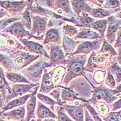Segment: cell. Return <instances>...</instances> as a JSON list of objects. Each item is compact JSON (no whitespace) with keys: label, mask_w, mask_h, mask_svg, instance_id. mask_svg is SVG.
<instances>
[{"label":"cell","mask_w":121,"mask_h":121,"mask_svg":"<svg viewBox=\"0 0 121 121\" xmlns=\"http://www.w3.org/2000/svg\"><path fill=\"white\" fill-rule=\"evenodd\" d=\"M25 116H26L25 105L2 112L0 114L1 119L10 121H25Z\"/></svg>","instance_id":"obj_16"},{"label":"cell","mask_w":121,"mask_h":121,"mask_svg":"<svg viewBox=\"0 0 121 121\" xmlns=\"http://www.w3.org/2000/svg\"><path fill=\"white\" fill-rule=\"evenodd\" d=\"M42 121H56V120L53 119V118H45V119L42 120Z\"/></svg>","instance_id":"obj_56"},{"label":"cell","mask_w":121,"mask_h":121,"mask_svg":"<svg viewBox=\"0 0 121 121\" xmlns=\"http://www.w3.org/2000/svg\"><path fill=\"white\" fill-rule=\"evenodd\" d=\"M104 39V38H103ZM103 39H98L95 40H86L82 41L78 45L76 50L75 51L73 55L84 54L88 55L92 51H98L103 44Z\"/></svg>","instance_id":"obj_12"},{"label":"cell","mask_w":121,"mask_h":121,"mask_svg":"<svg viewBox=\"0 0 121 121\" xmlns=\"http://www.w3.org/2000/svg\"><path fill=\"white\" fill-rule=\"evenodd\" d=\"M31 95H32V93H26V94H25V95H24L22 96L15 98L10 100L9 103H7L5 104V106L3 108V109L0 112V113H2V112L10 110V109H14V108H17V107L24 105L26 103V102L28 101V99L30 98Z\"/></svg>","instance_id":"obj_25"},{"label":"cell","mask_w":121,"mask_h":121,"mask_svg":"<svg viewBox=\"0 0 121 121\" xmlns=\"http://www.w3.org/2000/svg\"><path fill=\"white\" fill-rule=\"evenodd\" d=\"M9 56L13 60L15 72H19L21 70L34 62L40 57L39 55L30 53L26 51H19Z\"/></svg>","instance_id":"obj_5"},{"label":"cell","mask_w":121,"mask_h":121,"mask_svg":"<svg viewBox=\"0 0 121 121\" xmlns=\"http://www.w3.org/2000/svg\"><path fill=\"white\" fill-rule=\"evenodd\" d=\"M87 60V55L84 54L72 55L66 57V73L62 81V86H68L69 83L76 78L86 77V72L84 70V67Z\"/></svg>","instance_id":"obj_1"},{"label":"cell","mask_w":121,"mask_h":121,"mask_svg":"<svg viewBox=\"0 0 121 121\" xmlns=\"http://www.w3.org/2000/svg\"><path fill=\"white\" fill-rule=\"evenodd\" d=\"M55 112L57 116L56 121H74L66 113L62 106L56 105L55 107Z\"/></svg>","instance_id":"obj_38"},{"label":"cell","mask_w":121,"mask_h":121,"mask_svg":"<svg viewBox=\"0 0 121 121\" xmlns=\"http://www.w3.org/2000/svg\"><path fill=\"white\" fill-rule=\"evenodd\" d=\"M37 87L35 90L32 92L30 98L26 103V116L25 121H30L32 119L35 118V109L37 104V93L39 90Z\"/></svg>","instance_id":"obj_20"},{"label":"cell","mask_w":121,"mask_h":121,"mask_svg":"<svg viewBox=\"0 0 121 121\" xmlns=\"http://www.w3.org/2000/svg\"><path fill=\"white\" fill-rule=\"evenodd\" d=\"M120 11H121V9L116 10H107L98 7V8H93L89 15L91 16L93 18L101 19L107 18L110 15H112L115 13H117Z\"/></svg>","instance_id":"obj_26"},{"label":"cell","mask_w":121,"mask_h":121,"mask_svg":"<svg viewBox=\"0 0 121 121\" xmlns=\"http://www.w3.org/2000/svg\"><path fill=\"white\" fill-rule=\"evenodd\" d=\"M26 4V6L28 9L30 10L33 6V4H34V0H24Z\"/></svg>","instance_id":"obj_53"},{"label":"cell","mask_w":121,"mask_h":121,"mask_svg":"<svg viewBox=\"0 0 121 121\" xmlns=\"http://www.w3.org/2000/svg\"><path fill=\"white\" fill-rule=\"evenodd\" d=\"M98 52H99V53H107L110 54L112 57H116L117 56L116 50L104 38L103 39L102 46H101L100 50Z\"/></svg>","instance_id":"obj_36"},{"label":"cell","mask_w":121,"mask_h":121,"mask_svg":"<svg viewBox=\"0 0 121 121\" xmlns=\"http://www.w3.org/2000/svg\"><path fill=\"white\" fill-rule=\"evenodd\" d=\"M73 39L76 40H95L103 38L98 33L91 28H78V32Z\"/></svg>","instance_id":"obj_24"},{"label":"cell","mask_w":121,"mask_h":121,"mask_svg":"<svg viewBox=\"0 0 121 121\" xmlns=\"http://www.w3.org/2000/svg\"><path fill=\"white\" fill-rule=\"evenodd\" d=\"M4 1H22V0H4Z\"/></svg>","instance_id":"obj_57"},{"label":"cell","mask_w":121,"mask_h":121,"mask_svg":"<svg viewBox=\"0 0 121 121\" xmlns=\"http://www.w3.org/2000/svg\"><path fill=\"white\" fill-rule=\"evenodd\" d=\"M110 111L111 112H116L118 109H121V98H118L117 100L110 104Z\"/></svg>","instance_id":"obj_46"},{"label":"cell","mask_w":121,"mask_h":121,"mask_svg":"<svg viewBox=\"0 0 121 121\" xmlns=\"http://www.w3.org/2000/svg\"><path fill=\"white\" fill-rule=\"evenodd\" d=\"M1 121H6V120H2V119H1Z\"/></svg>","instance_id":"obj_58"},{"label":"cell","mask_w":121,"mask_h":121,"mask_svg":"<svg viewBox=\"0 0 121 121\" xmlns=\"http://www.w3.org/2000/svg\"><path fill=\"white\" fill-rule=\"evenodd\" d=\"M20 21L24 28L28 31H30L32 27V19H31V13L30 10L26 7L24 10L21 14V19Z\"/></svg>","instance_id":"obj_34"},{"label":"cell","mask_w":121,"mask_h":121,"mask_svg":"<svg viewBox=\"0 0 121 121\" xmlns=\"http://www.w3.org/2000/svg\"><path fill=\"white\" fill-rule=\"evenodd\" d=\"M107 25H108L107 18L97 19L91 24V28L96 31L97 33H98L103 38H104Z\"/></svg>","instance_id":"obj_29"},{"label":"cell","mask_w":121,"mask_h":121,"mask_svg":"<svg viewBox=\"0 0 121 121\" xmlns=\"http://www.w3.org/2000/svg\"><path fill=\"white\" fill-rule=\"evenodd\" d=\"M102 8L107 10H116L121 9V2L119 0H105Z\"/></svg>","instance_id":"obj_42"},{"label":"cell","mask_w":121,"mask_h":121,"mask_svg":"<svg viewBox=\"0 0 121 121\" xmlns=\"http://www.w3.org/2000/svg\"><path fill=\"white\" fill-rule=\"evenodd\" d=\"M93 73H94L93 75V81L94 82L93 84H100L101 83H103V81H104L105 79L107 70L98 69Z\"/></svg>","instance_id":"obj_40"},{"label":"cell","mask_w":121,"mask_h":121,"mask_svg":"<svg viewBox=\"0 0 121 121\" xmlns=\"http://www.w3.org/2000/svg\"><path fill=\"white\" fill-rule=\"evenodd\" d=\"M48 94H49L50 97L52 98L53 99H54L55 100H56L57 103H59L60 106H61L60 105V88L59 86L58 87H56L55 89H53L52 91H51Z\"/></svg>","instance_id":"obj_44"},{"label":"cell","mask_w":121,"mask_h":121,"mask_svg":"<svg viewBox=\"0 0 121 121\" xmlns=\"http://www.w3.org/2000/svg\"><path fill=\"white\" fill-rule=\"evenodd\" d=\"M0 66L6 71H15L13 60L9 55L0 53Z\"/></svg>","instance_id":"obj_30"},{"label":"cell","mask_w":121,"mask_h":121,"mask_svg":"<svg viewBox=\"0 0 121 121\" xmlns=\"http://www.w3.org/2000/svg\"><path fill=\"white\" fill-rule=\"evenodd\" d=\"M10 89V83L6 80L5 71L0 66V91L6 98L8 91Z\"/></svg>","instance_id":"obj_33"},{"label":"cell","mask_w":121,"mask_h":121,"mask_svg":"<svg viewBox=\"0 0 121 121\" xmlns=\"http://www.w3.org/2000/svg\"><path fill=\"white\" fill-rule=\"evenodd\" d=\"M37 98L44 104H46V106L48 107L52 112H55V107L56 105H60L59 103L54 99L44 93H37Z\"/></svg>","instance_id":"obj_32"},{"label":"cell","mask_w":121,"mask_h":121,"mask_svg":"<svg viewBox=\"0 0 121 121\" xmlns=\"http://www.w3.org/2000/svg\"><path fill=\"white\" fill-rule=\"evenodd\" d=\"M39 86V83H30V84H10V89L8 91L5 104L10 100L22 96L26 93H32L37 87Z\"/></svg>","instance_id":"obj_6"},{"label":"cell","mask_w":121,"mask_h":121,"mask_svg":"<svg viewBox=\"0 0 121 121\" xmlns=\"http://www.w3.org/2000/svg\"><path fill=\"white\" fill-rule=\"evenodd\" d=\"M103 121H120L116 112H110L108 115L103 118Z\"/></svg>","instance_id":"obj_45"},{"label":"cell","mask_w":121,"mask_h":121,"mask_svg":"<svg viewBox=\"0 0 121 121\" xmlns=\"http://www.w3.org/2000/svg\"><path fill=\"white\" fill-rule=\"evenodd\" d=\"M5 102H6V97L0 92V112L4 107V106H5Z\"/></svg>","instance_id":"obj_48"},{"label":"cell","mask_w":121,"mask_h":121,"mask_svg":"<svg viewBox=\"0 0 121 121\" xmlns=\"http://www.w3.org/2000/svg\"><path fill=\"white\" fill-rule=\"evenodd\" d=\"M62 28V31L64 34L72 38H73L78 32V28L77 27H75L73 25L67 24L63 25V27Z\"/></svg>","instance_id":"obj_41"},{"label":"cell","mask_w":121,"mask_h":121,"mask_svg":"<svg viewBox=\"0 0 121 121\" xmlns=\"http://www.w3.org/2000/svg\"><path fill=\"white\" fill-rule=\"evenodd\" d=\"M35 118H33V119H32L30 121H35Z\"/></svg>","instance_id":"obj_59"},{"label":"cell","mask_w":121,"mask_h":121,"mask_svg":"<svg viewBox=\"0 0 121 121\" xmlns=\"http://www.w3.org/2000/svg\"><path fill=\"white\" fill-rule=\"evenodd\" d=\"M68 86L72 89L81 98L88 100L91 97L92 88L84 77H78L73 79Z\"/></svg>","instance_id":"obj_8"},{"label":"cell","mask_w":121,"mask_h":121,"mask_svg":"<svg viewBox=\"0 0 121 121\" xmlns=\"http://www.w3.org/2000/svg\"><path fill=\"white\" fill-rule=\"evenodd\" d=\"M86 1L87 3H89V4H91L93 6H95L99 7L98 3V0H86Z\"/></svg>","instance_id":"obj_54"},{"label":"cell","mask_w":121,"mask_h":121,"mask_svg":"<svg viewBox=\"0 0 121 121\" xmlns=\"http://www.w3.org/2000/svg\"><path fill=\"white\" fill-rule=\"evenodd\" d=\"M59 87L60 88V105L62 106L63 104H67V103H72L76 100L81 101L83 103L87 102V100L80 98L78 94L74 91L71 89L69 86H65L62 85H60Z\"/></svg>","instance_id":"obj_17"},{"label":"cell","mask_w":121,"mask_h":121,"mask_svg":"<svg viewBox=\"0 0 121 121\" xmlns=\"http://www.w3.org/2000/svg\"><path fill=\"white\" fill-rule=\"evenodd\" d=\"M19 41L25 47L26 51L29 52L30 53L43 56L47 59H48L49 56L47 52V50L44 45L36 42L30 41L26 39H19Z\"/></svg>","instance_id":"obj_14"},{"label":"cell","mask_w":121,"mask_h":121,"mask_svg":"<svg viewBox=\"0 0 121 121\" xmlns=\"http://www.w3.org/2000/svg\"><path fill=\"white\" fill-rule=\"evenodd\" d=\"M117 49V56L115 57V59L116 60V62H118V64L121 66V48H118Z\"/></svg>","instance_id":"obj_49"},{"label":"cell","mask_w":121,"mask_h":121,"mask_svg":"<svg viewBox=\"0 0 121 121\" xmlns=\"http://www.w3.org/2000/svg\"><path fill=\"white\" fill-rule=\"evenodd\" d=\"M108 25L106 30L104 39L112 45L116 41V35L121 26V18L117 17L114 14L107 17Z\"/></svg>","instance_id":"obj_11"},{"label":"cell","mask_w":121,"mask_h":121,"mask_svg":"<svg viewBox=\"0 0 121 121\" xmlns=\"http://www.w3.org/2000/svg\"><path fill=\"white\" fill-rule=\"evenodd\" d=\"M64 111L74 121H84V103H80L78 105L65 104L62 105Z\"/></svg>","instance_id":"obj_15"},{"label":"cell","mask_w":121,"mask_h":121,"mask_svg":"<svg viewBox=\"0 0 121 121\" xmlns=\"http://www.w3.org/2000/svg\"><path fill=\"white\" fill-rule=\"evenodd\" d=\"M96 19L90 16L89 14L82 13L80 16H78V22L76 25L77 28H91V26Z\"/></svg>","instance_id":"obj_28"},{"label":"cell","mask_w":121,"mask_h":121,"mask_svg":"<svg viewBox=\"0 0 121 121\" xmlns=\"http://www.w3.org/2000/svg\"><path fill=\"white\" fill-rule=\"evenodd\" d=\"M113 47L114 48H121V26L117 33L116 39L114 44H113Z\"/></svg>","instance_id":"obj_47"},{"label":"cell","mask_w":121,"mask_h":121,"mask_svg":"<svg viewBox=\"0 0 121 121\" xmlns=\"http://www.w3.org/2000/svg\"><path fill=\"white\" fill-rule=\"evenodd\" d=\"M47 47L49 50L48 63L51 68L57 66H66V57L60 44H47Z\"/></svg>","instance_id":"obj_7"},{"label":"cell","mask_w":121,"mask_h":121,"mask_svg":"<svg viewBox=\"0 0 121 121\" xmlns=\"http://www.w3.org/2000/svg\"><path fill=\"white\" fill-rule=\"evenodd\" d=\"M55 88L56 87L52 80L51 72V71H48V69H45L44 70V73L42 77L41 84L39 88V93L48 94Z\"/></svg>","instance_id":"obj_19"},{"label":"cell","mask_w":121,"mask_h":121,"mask_svg":"<svg viewBox=\"0 0 121 121\" xmlns=\"http://www.w3.org/2000/svg\"><path fill=\"white\" fill-rule=\"evenodd\" d=\"M80 42V40H76L72 37H69L63 33L62 37V48L65 52L66 57L72 56L76 50L78 45Z\"/></svg>","instance_id":"obj_23"},{"label":"cell","mask_w":121,"mask_h":121,"mask_svg":"<svg viewBox=\"0 0 121 121\" xmlns=\"http://www.w3.org/2000/svg\"><path fill=\"white\" fill-rule=\"evenodd\" d=\"M112 92L115 95H118L119 93H121V82L118 84V86H116L113 89H112Z\"/></svg>","instance_id":"obj_51"},{"label":"cell","mask_w":121,"mask_h":121,"mask_svg":"<svg viewBox=\"0 0 121 121\" xmlns=\"http://www.w3.org/2000/svg\"><path fill=\"white\" fill-rule=\"evenodd\" d=\"M84 107L86 109V110L88 111L89 113L90 114L91 117L93 118V120L94 121H103V118L100 117V116L99 115V113H98V112L95 110V109L93 107V106L89 103L88 102L84 103Z\"/></svg>","instance_id":"obj_39"},{"label":"cell","mask_w":121,"mask_h":121,"mask_svg":"<svg viewBox=\"0 0 121 121\" xmlns=\"http://www.w3.org/2000/svg\"><path fill=\"white\" fill-rule=\"evenodd\" d=\"M63 31L60 27H53L48 28L45 33L44 38L43 40V45L49 44H61L62 42Z\"/></svg>","instance_id":"obj_18"},{"label":"cell","mask_w":121,"mask_h":121,"mask_svg":"<svg viewBox=\"0 0 121 121\" xmlns=\"http://www.w3.org/2000/svg\"><path fill=\"white\" fill-rule=\"evenodd\" d=\"M51 68L48 63V59L40 56L37 60L21 70L19 73L24 75L30 82L39 83L41 80L45 69Z\"/></svg>","instance_id":"obj_2"},{"label":"cell","mask_w":121,"mask_h":121,"mask_svg":"<svg viewBox=\"0 0 121 121\" xmlns=\"http://www.w3.org/2000/svg\"><path fill=\"white\" fill-rule=\"evenodd\" d=\"M0 7L6 10L10 16H20L22 13L27 7L24 0L22 1H4L0 0Z\"/></svg>","instance_id":"obj_13"},{"label":"cell","mask_w":121,"mask_h":121,"mask_svg":"<svg viewBox=\"0 0 121 121\" xmlns=\"http://www.w3.org/2000/svg\"><path fill=\"white\" fill-rule=\"evenodd\" d=\"M104 82H105V85L111 89H113L117 85L113 76L109 71H107V73H106L105 79H104Z\"/></svg>","instance_id":"obj_43"},{"label":"cell","mask_w":121,"mask_h":121,"mask_svg":"<svg viewBox=\"0 0 121 121\" xmlns=\"http://www.w3.org/2000/svg\"><path fill=\"white\" fill-rule=\"evenodd\" d=\"M69 1L73 13L78 16H80L82 13L89 15L93 8L86 0H70Z\"/></svg>","instance_id":"obj_22"},{"label":"cell","mask_w":121,"mask_h":121,"mask_svg":"<svg viewBox=\"0 0 121 121\" xmlns=\"http://www.w3.org/2000/svg\"><path fill=\"white\" fill-rule=\"evenodd\" d=\"M32 27L30 30V33L33 35L44 39L45 33L48 30L47 23L48 18L44 16H41L39 15H32Z\"/></svg>","instance_id":"obj_10"},{"label":"cell","mask_w":121,"mask_h":121,"mask_svg":"<svg viewBox=\"0 0 121 121\" xmlns=\"http://www.w3.org/2000/svg\"><path fill=\"white\" fill-rule=\"evenodd\" d=\"M0 114H1V113H0Z\"/></svg>","instance_id":"obj_63"},{"label":"cell","mask_w":121,"mask_h":121,"mask_svg":"<svg viewBox=\"0 0 121 121\" xmlns=\"http://www.w3.org/2000/svg\"><path fill=\"white\" fill-rule=\"evenodd\" d=\"M116 113H117V115H118V118L120 119V121H121V110L118 111V112H116Z\"/></svg>","instance_id":"obj_55"},{"label":"cell","mask_w":121,"mask_h":121,"mask_svg":"<svg viewBox=\"0 0 121 121\" xmlns=\"http://www.w3.org/2000/svg\"><path fill=\"white\" fill-rule=\"evenodd\" d=\"M120 1V2H121V0H119Z\"/></svg>","instance_id":"obj_60"},{"label":"cell","mask_w":121,"mask_h":121,"mask_svg":"<svg viewBox=\"0 0 121 121\" xmlns=\"http://www.w3.org/2000/svg\"><path fill=\"white\" fill-rule=\"evenodd\" d=\"M4 31L8 33L13 35L14 37H15L17 39H34L38 41H42L44 39L39 38V37H36L35 35H33L30 31L27 30L23 24H22L21 21H17L12 24L9 26L7 28H6Z\"/></svg>","instance_id":"obj_9"},{"label":"cell","mask_w":121,"mask_h":121,"mask_svg":"<svg viewBox=\"0 0 121 121\" xmlns=\"http://www.w3.org/2000/svg\"><path fill=\"white\" fill-rule=\"evenodd\" d=\"M37 110H35V116L37 117L35 121H42L45 118L57 119V116L48 107L44 104L40 100H37Z\"/></svg>","instance_id":"obj_21"},{"label":"cell","mask_w":121,"mask_h":121,"mask_svg":"<svg viewBox=\"0 0 121 121\" xmlns=\"http://www.w3.org/2000/svg\"><path fill=\"white\" fill-rule=\"evenodd\" d=\"M0 92H1V91H0Z\"/></svg>","instance_id":"obj_62"},{"label":"cell","mask_w":121,"mask_h":121,"mask_svg":"<svg viewBox=\"0 0 121 121\" xmlns=\"http://www.w3.org/2000/svg\"><path fill=\"white\" fill-rule=\"evenodd\" d=\"M0 121H1V118H0Z\"/></svg>","instance_id":"obj_61"},{"label":"cell","mask_w":121,"mask_h":121,"mask_svg":"<svg viewBox=\"0 0 121 121\" xmlns=\"http://www.w3.org/2000/svg\"><path fill=\"white\" fill-rule=\"evenodd\" d=\"M69 1H70V0H69Z\"/></svg>","instance_id":"obj_64"},{"label":"cell","mask_w":121,"mask_h":121,"mask_svg":"<svg viewBox=\"0 0 121 121\" xmlns=\"http://www.w3.org/2000/svg\"><path fill=\"white\" fill-rule=\"evenodd\" d=\"M19 51H26L23 44L10 34L0 31V53L10 55Z\"/></svg>","instance_id":"obj_4"},{"label":"cell","mask_w":121,"mask_h":121,"mask_svg":"<svg viewBox=\"0 0 121 121\" xmlns=\"http://www.w3.org/2000/svg\"><path fill=\"white\" fill-rule=\"evenodd\" d=\"M86 81L89 83L92 88L91 97L87 100V102L91 105H94L98 101H104L109 105L112 104L113 102L118 100V96L113 95L112 89L104 86L103 83L99 84V86H95L86 76L84 78Z\"/></svg>","instance_id":"obj_3"},{"label":"cell","mask_w":121,"mask_h":121,"mask_svg":"<svg viewBox=\"0 0 121 121\" xmlns=\"http://www.w3.org/2000/svg\"><path fill=\"white\" fill-rule=\"evenodd\" d=\"M21 15L20 16H16V17H6L4 18H2L0 19V31L4 30L10 24L13 23L20 21Z\"/></svg>","instance_id":"obj_37"},{"label":"cell","mask_w":121,"mask_h":121,"mask_svg":"<svg viewBox=\"0 0 121 121\" xmlns=\"http://www.w3.org/2000/svg\"><path fill=\"white\" fill-rule=\"evenodd\" d=\"M93 107L95 109V110L98 112L102 118L107 116L108 113L111 112L109 105L104 101H98L94 104Z\"/></svg>","instance_id":"obj_35"},{"label":"cell","mask_w":121,"mask_h":121,"mask_svg":"<svg viewBox=\"0 0 121 121\" xmlns=\"http://www.w3.org/2000/svg\"><path fill=\"white\" fill-rule=\"evenodd\" d=\"M5 76L6 80L10 84H30L28 80L19 72L15 71H5Z\"/></svg>","instance_id":"obj_27"},{"label":"cell","mask_w":121,"mask_h":121,"mask_svg":"<svg viewBox=\"0 0 121 121\" xmlns=\"http://www.w3.org/2000/svg\"><path fill=\"white\" fill-rule=\"evenodd\" d=\"M107 71H109L112 75L113 76L116 84H120L121 82V66L116 62V59H114L110 66L108 67Z\"/></svg>","instance_id":"obj_31"},{"label":"cell","mask_w":121,"mask_h":121,"mask_svg":"<svg viewBox=\"0 0 121 121\" xmlns=\"http://www.w3.org/2000/svg\"><path fill=\"white\" fill-rule=\"evenodd\" d=\"M84 121H94L93 120V118L91 117L90 114L89 113L88 111L86 110V109L84 107Z\"/></svg>","instance_id":"obj_52"},{"label":"cell","mask_w":121,"mask_h":121,"mask_svg":"<svg viewBox=\"0 0 121 121\" xmlns=\"http://www.w3.org/2000/svg\"><path fill=\"white\" fill-rule=\"evenodd\" d=\"M9 16H10V15L6 10H4L1 7H0V19L2 18H4L6 17H9Z\"/></svg>","instance_id":"obj_50"}]
</instances>
